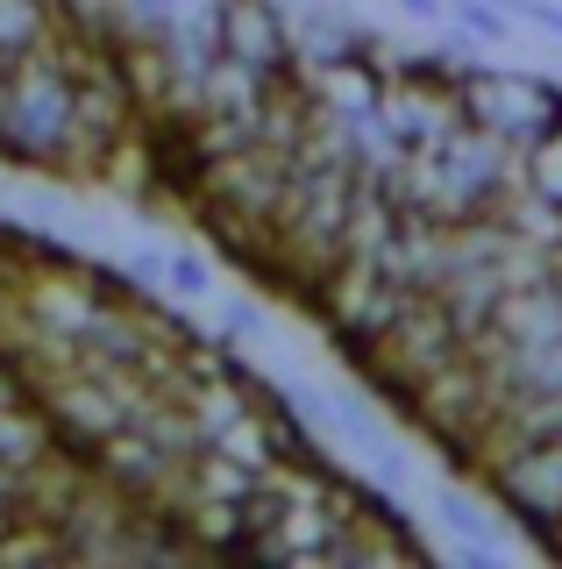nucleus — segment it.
<instances>
[{"label":"nucleus","instance_id":"12","mask_svg":"<svg viewBox=\"0 0 562 569\" xmlns=\"http://www.w3.org/2000/svg\"><path fill=\"white\" fill-rule=\"evenodd\" d=\"M392 8H399V14H413V22H442L449 0H392Z\"/></svg>","mask_w":562,"mask_h":569},{"label":"nucleus","instance_id":"10","mask_svg":"<svg viewBox=\"0 0 562 569\" xmlns=\"http://www.w3.org/2000/svg\"><path fill=\"white\" fill-rule=\"evenodd\" d=\"M58 14H64V22H79V29L114 36V0H58Z\"/></svg>","mask_w":562,"mask_h":569},{"label":"nucleus","instance_id":"3","mask_svg":"<svg viewBox=\"0 0 562 569\" xmlns=\"http://www.w3.org/2000/svg\"><path fill=\"white\" fill-rule=\"evenodd\" d=\"M428 157H434V186H442V221H484L520 186V150L478 129V121H455Z\"/></svg>","mask_w":562,"mask_h":569},{"label":"nucleus","instance_id":"9","mask_svg":"<svg viewBox=\"0 0 562 569\" xmlns=\"http://www.w3.org/2000/svg\"><path fill=\"white\" fill-rule=\"evenodd\" d=\"M221 335L250 349L257 335H263V307H257V299H235V292H228V299H221Z\"/></svg>","mask_w":562,"mask_h":569},{"label":"nucleus","instance_id":"4","mask_svg":"<svg viewBox=\"0 0 562 569\" xmlns=\"http://www.w3.org/2000/svg\"><path fill=\"white\" fill-rule=\"evenodd\" d=\"M478 491H491L499 520L513 527L520 541H534L541 556H555V541H562V441H526V449L499 456Z\"/></svg>","mask_w":562,"mask_h":569},{"label":"nucleus","instance_id":"13","mask_svg":"<svg viewBox=\"0 0 562 569\" xmlns=\"http://www.w3.org/2000/svg\"><path fill=\"white\" fill-rule=\"evenodd\" d=\"M0 107H8V64H0Z\"/></svg>","mask_w":562,"mask_h":569},{"label":"nucleus","instance_id":"1","mask_svg":"<svg viewBox=\"0 0 562 569\" xmlns=\"http://www.w3.org/2000/svg\"><path fill=\"white\" fill-rule=\"evenodd\" d=\"M0 164L29 178H93L86 150V114H79V71L64 43L50 36L37 58L8 71V107H0Z\"/></svg>","mask_w":562,"mask_h":569},{"label":"nucleus","instance_id":"8","mask_svg":"<svg viewBox=\"0 0 562 569\" xmlns=\"http://www.w3.org/2000/svg\"><path fill=\"white\" fill-rule=\"evenodd\" d=\"M164 292L171 299H214V263L200 249H164Z\"/></svg>","mask_w":562,"mask_h":569},{"label":"nucleus","instance_id":"2","mask_svg":"<svg viewBox=\"0 0 562 569\" xmlns=\"http://www.w3.org/2000/svg\"><path fill=\"white\" fill-rule=\"evenodd\" d=\"M455 107H463V121H478V129H491L513 150L562 129V86L555 79L513 71V64H484V58H470L455 71Z\"/></svg>","mask_w":562,"mask_h":569},{"label":"nucleus","instance_id":"6","mask_svg":"<svg viewBox=\"0 0 562 569\" xmlns=\"http://www.w3.org/2000/svg\"><path fill=\"white\" fill-rule=\"evenodd\" d=\"M58 0H0V64H22V58H37V50L58 36Z\"/></svg>","mask_w":562,"mask_h":569},{"label":"nucleus","instance_id":"7","mask_svg":"<svg viewBox=\"0 0 562 569\" xmlns=\"http://www.w3.org/2000/svg\"><path fill=\"white\" fill-rule=\"evenodd\" d=\"M520 186L541 192L549 207H562V129H549L541 142H526V150H520Z\"/></svg>","mask_w":562,"mask_h":569},{"label":"nucleus","instance_id":"11","mask_svg":"<svg viewBox=\"0 0 562 569\" xmlns=\"http://www.w3.org/2000/svg\"><path fill=\"white\" fill-rule=\"evenodd\" d=\"M505 8H513L520 22H541L549 36H562V8H555V0H505Z\"/></svg>","mask_w":562,"mask_h":569},{"label":"nucleus","instance_id":"5","mask_svg":"<svg viewBox=\"0 0 562 569\" xmlns=\"http://www.w3.org/2000/svg\"><path fill=\"white\" fill-rule=\"evenodd\" d=\"M221 36V58L250 64L257 79H292L300 71V36L285 22V0H207Z\"/></svg>","mask_w":562,"mask_h":569}]
</instances>
